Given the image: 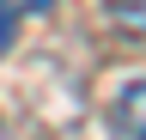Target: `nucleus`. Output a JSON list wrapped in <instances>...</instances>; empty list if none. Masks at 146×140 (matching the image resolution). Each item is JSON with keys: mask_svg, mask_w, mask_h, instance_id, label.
I'll list each match as a JSON object with an SVG mask.
<instances>
[{"mask_svg": "<svg viewBox=\"0 0 146 140\" xmlns=\"http://www.w3.org/2000/svg\"><path fill=\"white\" fill-rule=\"evenodd\" d=\"M116 128H122V140H146V79H134L116 98Z\"/></svg>", "mask_w": 146, "mask_h": 140, "instance_id": "f257e3e1", "label": "nucleus"}, {"mask_svg": "<svg viewBox=\"0 0 146 140\" xmlns=\"http://www.w3.org/2000/svg\"><path fill=\"white\" fill-rule=\"evenodd\" d=\"M110 19H116L128 37H146V0H110Z\"/></svg>", "mask_w": 146, "mask_h": 140, "instance_id": "f03ea898", "label": "nucleus"}, {"mask_svg": "<svg viewBox=\"0 0 146 140\" xmlns=\"http://www.w3.org/2000/svg\"><path fill=\"white\" fill-rule=\"evenodd\" d=\"M6 49H12V6L0 0V55H6Z\"/></svg>", "mask_w": 146, "mask_h": 140, "instance_id": "7ed1b4c3", "label": "nucleus"}, {"mask_svg": "<svg viewBox=\"0 0 146 140\" xmlns=\"http://www.w3.org/2000/svg\"><path fill=\"white\" fill-rule=\"evenodd\" d=\"M6 6H12V12H49L55 0H6Z\"/></svg>", "mask_w": 146, "mask_h": 140, "instance_id": "20e7f679", "label": "nucleus"}, {"mask_svg": "<svg viewBox=\"0 0 146 140\" xmlns=\"http://www.w3.org/2000/svg\"><path fill=\"white\" fill-rule=\"evenodd\" d=\"M0 140H6V134H0Z\"/></svg>", "mask_w": 146, "mask_h": 140, "instance_id": "39448f33", "label": "nucleus"}]
</instances>
